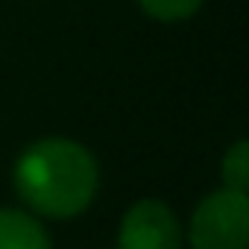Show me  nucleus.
I'll list each match as a JSON object with an SVG mask.
<instances>
[{
    "label": "nucleus",
    "mask_w": 249,
    "mask_h": 249,
    "mask_svg": "<svg viewBox=\"0 0 249 249\" xmlns=\"http://www.w3.org/2000/svg\"><path fill=\"white\" fill-rule=\"evenodd\" d=\"M220 173H223L226 188L246 194V185H249V144L246 141H237L223 156V170Z\"/></svg>",
    "instance_id": "obj_5"
},
{
    "label": "nucleus",
    "mask_w": 249,
    "mask_h": 249,
    "mask_svg": "<svg viewBox=\"0 0 249 249\" xmlns=\"http://www.w3.org/2000/svg\"><path fill=\"white\" fill-rule=\"evenodd\" d=\"M0 249H50V237L33 214L0 208Z\"/></svg>",
    "instance_id": "obj_4"
},
{
    "label": "nucleus",
    "mask_w": 249,
    "mask_h": 249,
    "mask_svg": "<svg viewBox=\"0 0 249 249\" xmlns=\"http://www.w3.org/2000/svg\"><path fill=\"white\" fill-rule=\"evenodd\" d=\"M120 249H182V226L159 199L135 202L120 223Z\"/></svg>",
    "instance_id": "obj_3"
},
{
    "label": "nucleus",
    "mask_w": 249,
    "mask_h": 249,
    "mask_svg": "<svg viewBox=\"0 0 249 249\" xmlns=\"http://www.w3.org/2000/svg\"><path fill=\"white\" fill-rule=\"evenodd\" d=\"M12 179L18 196L36 214L71 220L91 205L100 170L82 144L71 138H44L21 153Z\"/></svg>",
    "instance_id": "obj_1"
},
{
    "label": "nucleus",
    "mask_w": 249,
    "mask_h": 249,
    "mask_svg": "<svg viewBox=\"0 0 249 249\" xmlns=\"http://www.w3.org/2000/svg\"><path fill=\"white\" fill-rule=\"evenodd\" d=\"M138 3L156 21H185L202 6V0H138Z\"/></svg>",
    "instance_id": "obj_6"
},
{
    "label": "nucleus",
    "mask_w": 249,
    "mask_h": 249,
    "mask_svg": "<svg viewBox=\"0 0 249 249\" xmlns=\"http://www.w3.org/2000/svg\"><path fill=\"white\" fill-rule=\"evenodd\" d=\"M194 249H246L249 246V199L223 188L205 196L191 220Z\"/></svg>",
    "instance_id": "obj_2"
}]
</instances>
